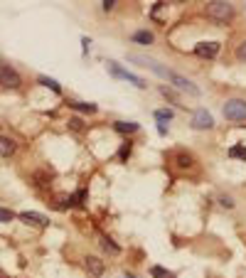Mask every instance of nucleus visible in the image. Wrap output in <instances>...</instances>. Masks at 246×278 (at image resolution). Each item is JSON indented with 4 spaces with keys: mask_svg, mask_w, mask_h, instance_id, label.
<instances>
[{
    "mask_svg": "<svg viewBox=\"0 0 246 278\" xmlns=\"http://www.w3.org/2000/svg\"><path fill=\"white\" fill-rule=\"evenodd\" d=\"M207 15L212 20H217V23H229L234 17V8L229 3H224V0H214V3L207 5Z\"/></svg>",
    "mask_w": 246,
    "mask_h": 278,
    "instance_id": "f257e3e1",
    "label": "nucleus"
},
{
    "mask_svg": "<svg viewBox=\"0 0 246 278\" xmlns=\"http://www.w3.org/2000/svg\"><path fill=\"white\" fill-rule=\"evenodd\" d=\"M224 118H229V121H246L244 99H229V101L224 103Z\"/></svg>",
    "mask_w": 246,
    "mask_h": 278,
    "instance_id": "f03ea898",
    "label": "nucleus"
},
{
    "mask_svg": "<svg viewBox=\"0 0 246 278\" xmlns=\"http://www.w3.org/2000/svg\"><path fill=\"white\" fill-rule=\"evenodd\" d=\"M0 84H3L5 89H20L23 79H20V74H17L12 67H5V64H0Z\"/></svg>",
    "mask_w": 246,
    "mask_h": 278,
    "instance_id": "7ed1b4c3",
    "label": "nucleus"
},
{
    "mask_svg": "<svg viewBox=\"0 0 246 278\" xmlns=\"http://www.w3.org/2000/svg\"><path fill=\"white\" fill-rule=\"evenodd\" d=\"M109 72L113 76H118V79H126V81H131L133 87H138V89H146L148 84L140 79V76H135V74H131V72H126V69H121L116 62H109Z\"/></svg>",
    "mask_w": 246,
    "mask_h": 278,
    "instance_id": "20e7f679",
    "label": "nucleus"
},
{
    "mask_svg": "<svg viewBox=\"0 0 246 278\" xmlns=\"http://www.w3.org/2000/svg\"><path fill=\"white\" fill-rule=\"evenodd\" d=\"M131 62H138V64H143V67H148V69H153L158 76H162V79H170V69H165V67H160L155 59H148V57H140V54H131Z\"/></svg>",
    "mask_w": 246,
    "mask_h": 278,
    "instance_id": "39448f33",
    "label": "nucleus"
},
{
    "mask_svg": "<svg viewBox=\"0 0 246 278\" xmlns=\"http://www.w3.org/2000/svg\"><path fill=\"white\" fill-rule=\"evenodd\" d=\"M212 126H214V118H212L204 109L195 111V116H192V128H195V131H209Z\"/></svg>",
    "mask_w": 246,
    "mask_h": 278,
    "instance_id": "423d86ee",
    "label": "nucleus"
},
{
    "mask_svg": "<svg viewBox=\"0 0 246 278\" xmlns=\"http://www.w3.org/2000/svg\"><path fill=\"white\" fill-rule=\"evenodd\" d=\"M168 81H172V84L180 89V91H187L190 96H199V89H197L195 84L190 81V79H184V76H180V74H175V72L170 74V79H168Z\"/></svg>",
    "mask_w": 246,
    "mask_h": 278,
    "instance_id": "0eeeda50",
    "label": "nucleus"
},
{
    "mask_svg": "<svg viewBox=\"0 0 246 278\" xmlns=\"http://www.w3.org/2000/svg\"><path fill=\"white\" fill-rule=\"evenodd\" d=\"M217 52H219V42H199L195 47V54L197 57H204V59L217 57Z\"/></svg>",
    "mask_w": 246,
    "mask_h": 278,
    "instance_id": "6e6552de",
    "label": "nucleus"
},
{
    "mask_svg": "<svg viewBox=\"0 0 246 278\" xmlns=\"http://www.w3.org/2000/svg\"><path fill=\"white\" fill-rule=\"evenodd\" d=\"M20 222L35 224V227H47L49 224V219L45 215H39V212H20Z\"/></svg>",
    "mask_w": 246,
    "mask_h": 278,
    "instance_id": "1a4fd4ad",
    "label": "nucleus"
},
{
    "mask_svg": "<svg viewBox=\"0 0 246 278\" xmlns=\"http://www.w3.org/2000/svg\"><path fill=\"white\" fill-rule=\"evenodd\" d=\"M104 268H106V264H104L98 256H86V271H89L91 276H101Z\"/></svg>",
    "mask_w": 246,
    "mask_h": 278,
    "instance_id": "9d476101",
    "label": "nucleus"
},
{
    "mask_svg": "<svg viewBox=\"0 0 246 278\" xmlns=\"http://www.w3.org/2000/svg\"><path fill=\"white\" fill-rule=\"evenodd\" d=\"M15 140L12 138H5V136H0V158H10L12 153H15Z\"/></svg>",
    "mask_w": 246,
    "mask_h": 278,
    "instance_id": "9b49d317",
    "label": "nucleus"
},
{
    "mask_svg": "<svg viewBox=\"0 0 246 278\" xmlns=\"http://www.w3.org/2000/svg\"><path fill=\"white\" fill-rule=\"evenodd\" d=\"M101 249H104L106 253H111V256H118V253H121V249H118L109 237H101Z\"/></svg>",
    "mask_w": 246,
    "mask_h": 278,
    "instance_id": "f8f14e48",
    "label": "nucleus"
},
{
    "mask_svg": "<svg viewBox=\"0 0 246 278\" xmlns=\"http://www.w3.org/2000/svg\"><path fill=\"white\" fill-rule=\"evenodd\" d=\"M116 131H118V133H135V131H138V123H135V121H118V123H116Z\"/></svg>",
    "mask_w": 246,
    "mask_h": 278,
    "instance_id": "ddd939ff",
    "label": "nucleus"
},
{
    "mask_svg": "<svg viewBox=\"0 0 246 278\" xmlns=\"http://www.w3.org/2000/svg\"><path fill=\"white\" fill-rule=\"evenodd\" d=\"M133 42H138V45H150L153 42V32H148V30H138L133 35Z\"/></svg>",
    "mask_w": 246,
    "mask_h": 278,
    "instance_id": "4468645a",
    "label": "nucleus"
},
{
    "mask_svg": "<svg viewBox=\"0 0 246 278\" xmlns=\"http://www.w3.org/2000/svg\"><path fill=\"white\" fill-rule=\"evenodd\" d=\"M69 106H72V109H76V111H86V114H94V111H96V103H81V101H69Z\"/></svg>",
    "mask_w": 246,
    "mask_h": 278,
    "instance_id": "2eb2a0df",
    "label": "nucleus"
},
{
    "mask_svg": "<svg viewBox=\"0 0 246 278\" xmlns=\"http://www.w3.org/2000/svg\"><path fill=\"white\" fill-rule=\"evenodd\" d=\"M172 111L170 109H160V111H155V118H158L160 121V126H162V123H168V121H172Z\"/></svg>",
    "mask_w": 246,
    "mask_h": 278,
    "instance_id": "dca6fc26",
    "label": "nucleus"
},
{
    "mask_svg": "<svg viewBox=\"0 0 246 278\" xmlns=\"http://www.w3.org/2000/svg\"><path fill=\"white\" fill-rule=\"evenodd\" d=\"M229 155H232V158H239V160H244L246 163V148L244 145H234V148H229Z\"/></svg>",
    "mask_w": 246,
    "mask_h": 278,
    "instance_id": "f3484780",
    "label": "nucleus"
},
{
    "mask_svg": "<svg viewBox=\"0 0 246 278\" xmlns=\"http://www.w3.org/2000/svg\"><path fill=\"white\" fill-rule=\"evenodd\" d=\"M39 84H45V87H49L54 94H59L61 89H59V84L54 81V79H49V76H39Z\"/></svg>",
    "mask_w": 246,
    "mask_h": 278,
    "instance_id": "a211bd4d",
    "label": "nucleus"
},
{
    "mask_svg": "<svg viewBox=\"0 0 246 278\" xmlns=\"http://www.w3.org/2000/svg\"><path fill=\"white\" fill-rule=\"evenodd\" d=\"M150 276L153 278H172V273L165 271V268H160V266H153V268H150Z\"/></svg>",
    "mask_w": 246,
    "mask_h": 278,
    "instance_id": "6ab92c4d",
    "label": "nucleus"
},
{
    "mask_svg": "<svg viewBox=\"0 0 246 278\" xmlns=\"http://www.w3.org/2000/svg\"><path fill=\"white\" fill-rule=\"evenodd\" d=\"M175 160H177V165H180V167H190V165H192V155L177 153V155H175Z\"/></svg>",
    "mask_w": 246,
    "mask_h": 278,
    "instance_id": "aec40b11",
    "label": "nucleus"
},
{
    "mask_svg": "<svg viewBox=\"0 0 246 278\" xmlns=\"http://www.w3.org/2000/svg\"><path fill=\"white\" fill-rule=\"evenodd\" d=\"M12 219H15V212H12V209H5V207H0V222L8 224V222H12Z\"/></svg>",
    "mask_w": 246,
    "mask_h": 278,
    "instance_id": "412c9836",
    "label": "nucleus"
},
{
    "mask_svg": "<svg viewBox=\"0 0 246 278\" xmlns=\"http://www.w3.org/2000/svg\"><path fill=\"white\" fill-rule=\"evenodd\" d=\"M160 94H162L165 99H170L172 103H177V96H175V94H172V91H170V89H168V87H160Z\"/></svg>",
    "mask_w": 246,
    "mask_h": 278,
    "instance_id": "4be33fe9",
    "label": "nucleus"
},
{
    "mask_svg": "<svg viewBox=\"0 0 246 278\" xmlns=\"http://www.w3.org/2000/svg\"><path fill=\"white\" fill-rule=\"evenodd\" d=\"M69 128H72V131H81V118H69Z\"/></svg>",
    "mask_w": 246,
    "mask_h": 278,
    "instance_id": "5701e85b",
    "label": "nucleus"
},
{
    "mask_svg": "<svg viewBox=\"0 0 246 278\" xmlns=\"http://www.w3.org/2000/svg\"><path fill=\"white\" fill-rule=\"evenodd\" d=\"M219 204H221V207H227V209H232V207H234V200L224 195V197H219Z\"/></svg>",
    "mask_w": 246,
    "mask_h": 278,
    "instance_id": "b1692460",
    "label": "nucleus"
},
{
    "mask_svg": "<svg viewBox=\"0 0 246 278\" xmlns=\"http://www.w3.org/2000/svg\"><path fill=\"white\" fill-rule=\"evenodd\" d=\"M236 57H239L241 62H246V42H244V45H239V50H236Z\"/></svg>",
    "mask_w": 246,
    "mask_h": 278,
    "instance_id": "393cba45",
    "label": "nucleus"
},
{
    "mask_svg": "<svg viewBox=\"0 0 246 278\" xmlns=\"http://www.w3.org/2000/svg\"><path fill=\"white\" fill-rule=\"evenodd\" d=\"M118 155H121V160H128V155H131V145L126 143V145L121 148V153H118Z\"/></svg>",
    "mask_w": 246,
    "mask_h": 278,
    "instance_id": "a878e982",
    "label": "nucleus"
},
{
    "mask_svg": "<svg viewBox=\"0 0 246 278\" xmlns=\"http://www.w3.org/2000/svg\"><path fill=\"white\" fill-rule=\"evenodd\" d=\"M101 5H104V10L109 13V10H113V5H116V0H104Z\"/></svg>",
    "mask_w": 246,
    "mask_h": 278,
    "instance_id": "bb28decb",
    "label": "nucleus"
},
{
    "mask_svg": "<svg viewBox=\"0 0 246 278\" xmlns=\"http://www.w3.org/2000/svg\"><path fill=\"white\" fill-rule=\"evenodd\" d=\"M0 278H3V271H0Z\"/></svg>",
    "mask_w": 246,
    "mask_h": 278,
    "instance_id": "cd10ccee",
    "label": "nucleus"
}]
</instances>
